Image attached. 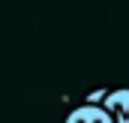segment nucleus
Wrapping results in <instances>:
<instances>
[{
  "instance_id": "1",
  "label": "nucleus",
  "mask_w": 129,
  "mask_h": 123,
  "mask_svg": "<svg viewBox=\"0 0 129 123\" xmlns=\"http://www.w3.org/2000/svg\"><path fill=\"white\" fill-rule=\"evenodd\" d=\"M102 105H105V111L111 114L114 123H129V87L108 90L102 96Z\"/></svg>"
},
{
  "instance_id": "2",
  "label": "nucleus",
  "mask_w": 129,
  "mask_h": 123,
  "mask_svg": "<svg viewBox=\"0 0 129 123\" xmlns=\"http://www.w3.org/2000/svg\"><path fill=\"white\" fill-rule=\"evenodd\" d=\"M63 123H114L111 114L105 111V105H96V102H87V105H78L66 114Z\"/></svg>"
}]
</instances>
